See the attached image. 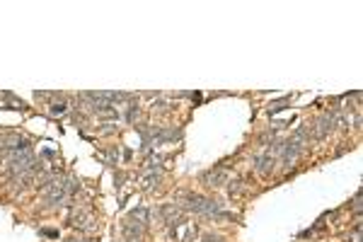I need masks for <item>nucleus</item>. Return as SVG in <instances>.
<instances>
[{
	"instance_id": "obj_1",
	"label": "nucleus",
	"mask_w": 363,
	"mask_h": 242,
	"mask_svg": "<svg viewBox=\"0 0 363 242\" xmlns=\"http://www.w3.org/2000/svg\"><path fill=\"white\" fill-rule=\"evenodd\" d=\"M254 165H257V172H259V174H269V172L274 169V165H276V155H274L271 150H266V153L254 157Z\"/></svg>"
},
{
	"instance_id": "obj_8",
	"label": "nucleus",
	"mask_w": 363,
	"mask_h": 242,
	"mask_svg": "<svg viewBox=\"0 0 363 242\" xmlns=\"http://www.w3.org/2000/svg\"><path fill=\"white\" fill-rule=\"evenodd\" d=\"M353 211H356V213H361V194H356V196H353Z\"/></svg>"
},
{
	"instance_id": "obj_6",
	"label": "nucleus",
	"mask_w": 363,
	"mask_h": 242,
	"mask_svg": "<svg viewBox=\"0 0 363 242\" xmlns=\"http://www.w3.org/2000/svg\"><path fill=\"white\" fill-rule=\"evenodd\" d=\"M286 104H290V97H283V99H278V102H271V104H269V114H276V111H281Z\"/></svg>"
},
{
	"instance_id": "obj_7",
	"label": "nucleus",
	"mask_w": 363,
	"mask_h": 242,
	"mask_svg": "<svg viewBox=\"0 0 363 242\" xmlns=\"http://www.w3.org/2000/svg\"><path fill=\"white\" fill-rule=\"evenodd\" d=\"M66 107H68L66 102H53V104H51V114H63Z\"/></svg>"
},
{
	"instance_id": "obj_2",
	"label": "nucleus",
	"mask_w": 363,
	"mask_h": 242,
	"mask_svg": "<svg viewBox=\"0 0 363 242\" xmlns=\"http://www.w3.org/2000/svg\"><path fill=\"white\" fill-rule=\"evenodd\" d=\"M334 124H337V114H325V116H320V119H317V129H315V138H325L327 133L334 129Z\"/></svg>"
},
{
	"instance_id": "obj_4",
	"label": "nucleus",
	"mask_w": 363,
	"mask_h": 242,
	"mask_svg": "<svg viewBox=\"0 0 363 242\" xmlns=\"http://www.w3.org/2000/svg\"><path fill=\"white\" fill-rule=\"evenodd\" d=\"M141 184H143V189H157V184H160V174H155V172H148L143 179H141Z\"/></svg>"
},
{
	"instance_id": "obj_3",
	"label": "nucleus",
	"mask_w": 363,
	"mask_h": 242,
	"mask_svg": "<svg viewBox=\"0 0 363 242\" xmlns=\"http://www.w3.org/2000/svg\"><path fill=\"white\" fill-rule=\"evenodd\" d=\"M225 179H228V174H225L223 169L208 172V174H204V177H201V182H204V184H208V187H220V184H223Z\"/></svg>"
},
{
	"instance_id": "obj_9",
	"label": "nucleus",
	"mask_w": 363,
	"mask_h": 242,
	"mask_svg": "<svg viewBox=\"0 0 363 242\" xmlns=\"http://www.w3.org/2000/svg\"><path fill=\"white\" fill-rule=\"evenodd\" d=\"M68 242H85V240H68Z\"/></svg>"
},
{
	"instance_id": "obj_5",
	"label": "nucleus",
	"mask_w": 363,
	"mask_h": 242,
	"mask_svg": "<svg viewBox=\"0 0 363 242\" xmlns=\"http://www.w3.org/2000/svg\"><path fill=\"white\" fill-rule=\"evenodd\" d=\"M129 220H138V225H145V223H148V208H136V211H131Z\"/></svg>"
}]
</instances>
